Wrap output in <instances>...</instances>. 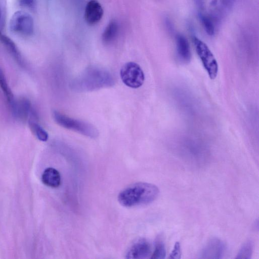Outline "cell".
Here are the masks:
<instances>
[{"instance_id":"cell-1","label":"cell","mask_w":259,"mask_h":259,"mask_svg":"<svg viewBox=\"0 0 259 259\" xmlns=\"http://www.w3.org/2000/svg\"><path fill=\"white\" fill-rule=\"evenodd\" d=\"M159 193V189L156 185L138 182L122 190L118 194V200L121 205L127 207L146 205L154 201Z\"/></svg>"},{"instance_id":"cell-2","label":"cell","mask_w":259,"mask_h":259,"mask_svg":"<svg viewBox=\"0 0 259 259\" xmlns=\"http://www.w3.org/2000/svg\"><path fill=\"white\" fill-rule=\"evenodd\" d=\"M73 87L78 91H93L114 83L113 78L108 71L95 67L88 68L73 82Z\"/></svg>"},{"instance_id":"cell-3","label":"cell","mask_w":259,"mask_h":259,"mask_svg":"<svg viewBox=\"0 0 259 259\" xmlns=\"http://www.w3.org/2000/svg\"><path fill=\"white\" fill-rule=\"evenodd\" d=\"M53 117L55 122L64 128L91 138H96L99 135L97 128L87 122L72 118L57 111L53 112Z\"/></svg>"},{"instance_id":"cell-4","label":"cell","mask_w":259,"mask_h":259,"mask_svg":"<svg viewBox=\"0 0 259 259\" xmlns=\"http://www.w3.org/2000/svg\"><path fill=\"white\" fill-rule=\"evenodd\" d=\"M9 28L15 34L30 36L34 32L33 19L31 15L25 11H16L10 19Z\"/></svg>"},{"instance_id":"cell-5","label":"cell","mask_w":259,"mask_h":259,"mask_svg":"<svg viewBox=\"0 0 259 259\" xmlns=\"http://www.w3.org/2000/svg\"><path fill=\"white\" fill-rule=\"evenodd\" d=\"M196 51L209 78L214 79L217 76L218 65L213 55L207 46L196 37L193 38Z\"/></svg>"},{"instance_id":"cell-6","label":"cell","mask_w":259,"mask_h":259,"mask_svg":"<svg viewBox=\"0 0 259 259\" xmlns=\"http://www.w3.org/2000/svg\"><path fill=\"white\" fill-rule=\"evenodd\" d=\"M121 79L126 86L139 88L144 83L145 75L139 65L134 62L126 63L120 71Z\"/></svg>"},{"instance_id":"cell-7","label":"cell","mask_w":259,"mask_h":259,"mask_svg":"<svg viewBox=\"0 0 259 259\" xmlns=\"http://www.w3.org/2000/svg\"><path fill=\"white\" fill-rule=\"evenodd\" d=\"M236 0H212L209 4V14L215 24L220 23L232 9Z\"/></svg>"},{"instance_id":"cell-8","label":"cell","mask_w":259,"mask_h":259,"mask_svg":"<svg viewBox=\"0 0 259 259\" xmlns=\"http://www.w3.org/2000/svg\"><path fill=\"white\" fill-rule=\"evenodd\" d=\"M225 243L218 238H211L202 249L200 257L202 258H222L225 252Z\"/></svg>"},{"instance_id":"cell-9","label":"cell","mask_w":259,"mask_h":259,"mask_svg":"<svg viewBox=\"0 0 259 259\" xmlns=\"http://www.w3.org/2000/svg\"><path fill=\"white\" fill-rule=\"evenodd\" d=\"M10 106L14 116L19 119L24 120L28 118H36V112L27 99L22 98L15 99Z\"/></svg>"},{"instance_id":"cell-10","label":"cell","mask_w":259,"mask_h":259,"mask_svg":"<svg viewBox=\"0 0 259 259\" xmlns=\"http://www.w3.org/2000/svg\"><path fill=\"white\" fill-rule=\"evenodd\" d=\"M151 253L149 241L145 238H141L132 244L125 255L127 258L143 259L150 257Z\"/></svg>"},{"instance_id":"cell-11","label":"cell","mask_w":259,"mask_h":259,"mask_svg":"<svg viewBox=\"0 0 259 259\" xmlns=\"http://www.w3.org/2000/svg\"><path fill=\"white\" fill-rule=\"evenodd\" d=\"M103 14V8L97 1L91 0L88 3L84 12V18L87 23L97 24L101 19Z\"/></svg>"},{"instance_id":"cell-12","label":"cell","mask_w":259,"mask_h":259,"mask_svg":"<svg viewBox=\"0 0 259 259\" xmlns=\"http://www.w3.org/2000/svg\"><path fill=\"white\" fill-rule=\"evenodd\" d=\"M0 42L6 48L9 53L20 65L24 66V62L16 45L8 36L0 31Z\"/></svg>"},{"instance_id":"cell-13","label":"cell","mask_w":259,"mask_h":259,"mask_svg":"<svg viewBox=\"0 0 259 259\" xmlns=\"http://www.w3.org/2000/svg\"><path fill=\"white\" fill-rule=\"evenodd\" d=\"M177 50L179 57L184 62H189L191 54L189 42L182 34L176 36Z\"/></svg>"},{"instance_id":"cell-14","label":"cell","mask_w":259,"mask_h":259,"mask_svg":"<svg viewBox=\"0 0 259 259\" xmlns=\"http://www.w3.org/2000/svg\"><path fill=\"white\" fill-rule=\"evenodd\" d=\"M42 183L52 188L58 187L61 183V177L59 171L52 167L46 168L41 177Z\"/></svg>"},{"instance_id":"cell-15","label":"cell","mask_w":259,"mask_h":259,"mask_svg":"<svg viewBox=\"0 0 259 259\" xmlns=\"http://www.w3.org/2000/svg\"><path fill=\"white\" fill-rule=\"evenodd\" d=\"M119 31V26L115 20L111 21L105 28L102 35V40L105 44H109L116 38Z\"/></svg>"},{"instance_id":"cell-16","label":"cell","mask_w":259,"mask_h":259,"mask_svg":"<svg viewBox=\"0 0 259 259\" xmlns=\"http://www.w3.org/2000/svg\"><path fill=\"white\" fill-rule=\"evenodd\" d=\"M0 88L4 94L9 105H11L15 99L8 84L5 74L0 67Z\"/></svg>"},{"instance_id":"cell-17","label":"cell","mask_w":259,"mask_h":259,"mask_svg":"<svg viewBox=\"0 0 259 259\" xmlns=\"http://www.w3.org/2000/svg\"><path fill=\"white\" fill-rule=\"evenodd\" d=\"M166 255V249L163 240L158 236L155 243L154 250L151 255V258L163 259Z\"/></svg>"},{"instance_id":"cell-18","label":"cell","mask_w":259,"mask_h":259,"mask_svg":"<svg viewBox=\"0 0 259 259\" xmlns=\"http://www.w3.org/2000/svg\"><path fill=\"white\" fill-rule=\"evenodd\" d=\"M30 130L36 137L40 141H47L49 138L48 133L34 120H29Z\"/></svg>"},{"instance_id":"cell-19","label":"cell","mask_w":259,"mask_h":259,"mask_svg":"<svg viewBox=\"0 0 259 259\" xmlns=\"http://www.w3.org/2000/svg\"><path fill=\"white\" fill-rule=\"evenodd\" d=\"M200 19L204 29L207 34L210 36L213 35L215 32V24L209 15L200 13Z\"/></svg>"},{"instance_id":"cell-20","label":"cell","mask_w":259,"mask_h":259,"mask_svg":"<svg viewBox=\"0 0 259 259\" xmlns=\"http://www.w3.org/2000/svg\"><path fill=\"white\" fill-rule=\"evenodd\" d=\"M253 249L252 243L248 241L244 243L238 251L236 258L250 259Z\"/></svg>"},{"instance_id":"cell-21","label":"cell","mask_w":259,"mask_h":259,"mask_svg":"<svg viewBox=\"0 0 259 259\" xmlns=\"http://www.w3.org/2000/svg\"><path fill=\"white\" fill-rule=\"evenodd\" d=\"M7 0H0V31L4 28L7 17Z\"/></svg>"},{"instance_id":"cell-22","label":"cell","mask_w":259,"mask_h":259,"mask_svg":"<svg viewBox=\"0 0 259 259\" xmlns=\"http://www.w3.org/2000/svg\"><path fill=\"white\" fill-rule=\"evenodd\" d=\"M181 246L179 242H176L174 248L170 253L168 258L179 259L181 258Z\"/></svg>"},{"instance_id":"cell-23","label":"cell","mask_w":259,"mask_h":259,"mask_svg":"<svg viewBox=\"0 0 259 259\" xmlns=\"http://www.w3.org/2000/svg\"><path fill=\"white\" fill-rule=\"evenodd\" d=\"M36 0H18L19 6L25 8H32L34 5Z\"/></svg>"},{"instance_id":"cell-24","label":"cell","mask_w":259,"mask_h":259,"mask_svg":"<svg viewBox=\"0 0 259 259\" xmlns=\"http://www.w3.org/2000/svg\"><path fill=\"white\" fill-rule=\"evenodd\" d=\"M196 5L199 7L200 9H201L203 7V0H194Z\"/></svg>"}]
</instances>
